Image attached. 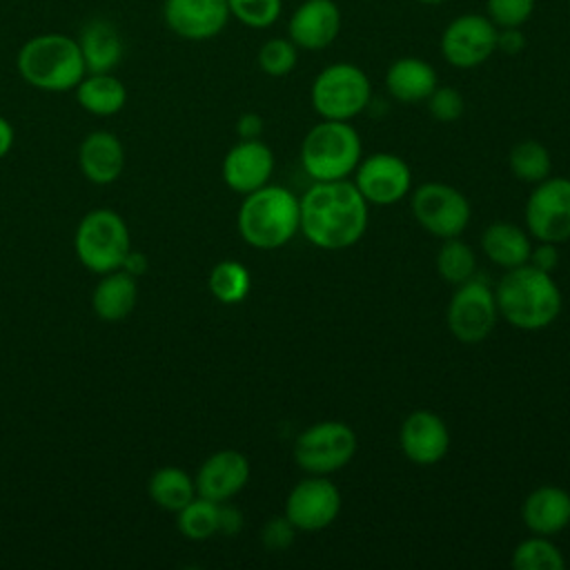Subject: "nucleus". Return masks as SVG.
Wrapping results in <instances>:
<instances>
[{"mask_svg": "<svg viewBox=\"0 0 570 570\" xmlns=\"http://www.w3.org/2000/svg\"><path fill=\"white\" fill-rule=\"evenodd\" d=\"M149 497L156 505L169 512H178L196 497V483L194 479L176 465L158 468L149 479Z\"/></svg>", "mask_w": 570, "mask_h": 570, "instance_id": "nucleus-27", "label": "nucleus"}, {"mask_svg": "<svg viewBox=\"0 0 570 570\" xmlns=\"http://www.w3.org/2000/svg\"><path fill=\"white\" fill-rule=\"evenodd\" d=\"M227 0H165L163 20L183 40H212L229 22Z\"/></svg>", "mask_w": 570, "mask_h": 570, "instance_id": "nucleus-15", "label": "nucleus"}, {"mask_svg": "<svg viewBox=\"0 0 570 570\" xmlns=\"http://www.w3.org/2000/svg\"><path fill=\"white\" fill-rule=\"evenodd\" d=\"M343 13L334 0H303L287 20V38L303 51H323L341 33Z\"/></svg>", "mask_w": 570, "mask_h": 570, "instance_id": "nucleus-16", "label": "nucleus"}, {"mask_svg": "<svg viewBox=\"0 0 570 570\" xmlns=\"http://www.w3.org/2000/svg\"><path fill=\"white\" fill-rule=\"evenodd\" d=\"M82 176L94 185H111L125 169V147L111 131H91L78 149Z\"/></svg>", "mask_w": 570, "mask_h": 570, "instance_id": "nucleus-20", "label": "nucleus"}, {"mask_svg": "<svg viewBox=\"0 0 570 570\" xmlns=\"http://www.w3.org/2000/svg\"><path fill=\"white\" fill-rule=\"evenodd\" d=\"M414 220L432 236L445 240L461 236L470 223L472 209L463 191L445 183H423L410 200Z\"/></svg>", "mask_w": 570, "mask_h": 570, "instance_id": "nucleus-9", "label": "nucleus"}, {"mask_svg": "<svg viewBox=\"0 0 570 570\" xmlns=\"http://www.w3.org/2000/svg\"><path fill=\"white\" fill-rule=\"evenodd\" d=\"M439 87L436 69L416 56L396 58L385 71V89L399 102H423Z\"/></svg>", "mask_w": 570, "mask_h": 570, "instance_id": "nucleus-23", "label": "nucleus"}, {"mask_svg": "<svg viewBox=\"0 0 570 570\" xmlns=\"http://www.w3.org/2000/svg\"><path fill=\"white\" fill-rule=\"evenodd\" d=\"M499 316L512 327L537 332L557 321L561 314L563 296L552 274L523 263L505 269L494 289Z\"/></svg>", "mask_w": 570, "mask_h": 570, "instance_id": "nucleus-2", "label": "nucleus"}, {"mask_svg": "<svg viewBox=\"0 0 570 570\" xmlns=\"http://www.w3.org/2000/svg\"><path fill=\"white\" fill-rule=\"evenodd\" d=\"M176 525L180 534L189 541H205L218 534V519H220V503L209 501L205 497H194L185 508H180Z\"/></svg>", "mask_w": 570, "mask_h": 570, "instance_id": "nucleus-29", "label": "nucleus"}, {"mask_svg": "<svg viewBox=\"0 0 570 570\" xmlns=\"http://www.w3.org/2000/svg\"><path fill=\"white\" fill-rule=\"evenodd\" d=\"M256 62L265 76L283 78L294 71L298 62V47L287 36L267 38L256 53Z\"/></svg>", "mask_w": 570, "mask_h": 570, "instance_id": "nucleus-33", "label": "nucleus"}, {"mask_svg": "<svg viewBox=\"0 0 570 570\" xmlns=\"http://www.w3.org/2000/svg\"><path fill=\"white\" fill-rule=\"evenodd\" d=\"M419 4H428V7H436V4H443V2H448V0H416Z\"/></svg>", "mask_w": 570, "mask_h": 570, "instance_id": "nucleus-44", "label": "nucleus"}, {"mask_svg": "<svg viewBox=\"0 0 570 570\" xmlns=\"http://www.w3.org/2000/svg\"><path fill=\"white\" fill-rule=\"evenodd\" d=\"M314 111L325 120H352L372 100V82L354 62H332L323 67L309 87Z\"/></svg>", "mask_w": 570, "mask_h": 570, "instance_id": "nucleus-6", "label": "nucleus"}, {"mask_svg": "<svg viewBox=\"0 0 570 570\" xmlns=\"http://www.w3.org/2000/svg\"><path fill=\"white\" fill-rule=\"evenodd\" d=\"M78 105L94 116H114L127 102V89L111 71L107 73H85L76 85Z\"/></svg>", "mask_w": 570, "mask_h": 570, "instance_id": "nucleus-26", "label": "nucleus"}, {"mask_svg": "<svg viewBox=\"0 0 570 570\" xmlns=\"http://www.w3.org/2000/svg\"><path fill=\"white\" fill-rule=\"evenodd\" d=\"M354 187L367 200V205H394L410 194L412 171L407 163L387 151L370 154L356 165Z\"/></svg>", "mask_w": 570, "mask_h": 570, "instance_id": "nucleus-14", "label": "nucleus"}, {"mask_svg": "<svg viewBox=\"0 0 570 570\" xmlns=\"http://www.w3.org/2000/svg\"><path fill=\"white\" fill-rule=\"evenodd\" d=\"M229 16L249 29H269L283 13V0H227Z\"/></svg>", "mask_w": 570, "mask_h": 570, "instance_id": "nucleus-34", "label": "nucleus"}, {"mask_svg": "<svg viewBox=\"0 0 570 570\" xmlns=\"http://www.w3.org/2000/svg\"><path fill=\"white\" fill-rule=\"evenodd\" d=\"M13 138H16V134H13L11 122L4 116H0V158H4L11 151Z\"/></svg>", "mask_w": 570, "mask_h": 570, "instance_id": "nucleus-43", "label": "nucleus"}, {"mask_svg": "<svg viewBox=\"0 0 570 570\" xmlns=\"http://www.w3.org/2000/svg\"><path fill=\"white\" fill-rule=\"evenodd\" d=\"M298 198L281 185H263L245 194L238 207V234L256 249H278L298 232Z\"/></svg>", "mask_w": 570, "mask_h": 570, "instance_id": "nucleus-4", "label": "nucleus"}, {"mask_svg": "<svg viewBox=\"0 0 570 570\" xmlns=\"http://www.w3.org/2000/svg\"><path fill=\"white\" fill-rule=\"evenodd\" d=\"M525 49V33L521 27H501L497 31V51L517 56Z\"/></svg>", "mask_w": 570, "mask_h": 570, "instance_id": "nucleus-39", "label": "nucleus"}, {"mask_svg": "<svg viewBox=\"0 0 570 570\" xmlns=\"http://www.w3.org/2000/svg\"><path fill=\"white\" fill-rule=\"evenodd\" d=\"M363 154L361 136L350 120H321L301 142V163L312 180L347 178Z\"/></svg>", "mask_w": 570, "mask_h": 570, "instance_id": "nucleus-5", "label": "nucleus"}, {"mask_svg": "<svg viewBox=\"0 0 570 570\" xmlns=\"http://www.w3.org/2000/svg\"><path fill=\"white\" fill-rule=\"evenodd\" d=\"M138 301L136 276L125 269H114L102 274L91 294V307L100 321L118 323L131 314Z\"/></svg>", "mask_w": 570, "mask_h": 570, "instance_id": "nucleus-24", "label": "nucleus"}, {"mask_svg": "<svg viewBox=\"0 0 570 570\" xmlns=\"http://www.w3.org/2000/svg\"><path fill=\"white\" fill-rule=\"evenodd\" d=\"M514 570H563L566 559L561 550L543 534L528 537L512 550Z\"/></svg>", "mask_w": 570, "mask_h": 570, "instance_id": "nucleus-32", "label": "nucleus"}, {"mask_svg": "<svg viewBox=\"0 0 570 570\" xmlns=\"http://www.w3.org/2000/svg\"><path fill=\"white\" fill-rule=\"evenodd\" d=\"M356 434L343 421H318L307 425L294 441V461L309 474H332L356 454Z\"/></svg>", "mask_w": 570, "mask_h": 570, "instance_id": "nucleus-8", "label": "nucleus"}, {"mask_svg": "<svg viewBox=\"0 0 570 570\" xmlns=\"http://www.w3.org/2000/svg\"><path fill=\"white\" fill-rule=\"evenodd\" d=\"M294 537H296V528L289 523V519L283 514V517H272L265 528H263V534H261V541L263 546L269 550V552H283L287 550L292 543H294Z\"/></svg>", "mask_w": 570, "mask_h": 570, "instance_id": "nucleus-37", "label": "nucleus"}, {"mask_svg": "<svg viewBox=\"0 0 570 570\" xmlns=\"http://www.w3.org/2000/svg\"><path fill=\"white\" fill-rule=\"evenodd\" d=\"M497 318L499 307L494 292L483 281L468 278L456 285L445 309V323L459 343L474 345L485 341L492 334Z\"/></svg>", "mask_w": 570, "mask_h": 570, "instance_id": "nucleus-10", "label": "nucleus"}, {"mask_svg": "<svg viewBox=\"0 0 570 570\" xmlns=\"http://www.w3.org/2000/svg\"><path fill=\"white\" fill-rule=\"evenodd\" d=\"M525 229L543 243L570 238V178L548 176L534 185L525 200Z\"/></svg>", "mask_w": 570, "mask_h": 570, "instance_id": "nucleus-12", "label": "nucleus"}, {"mask_svg": "<svg viewBox=\"0 0 570 570\" xmlns=\"http://www.w3.org/2000/svg\"><path fill=\"white\" fill-rule=\"evenodd\" d=\"M528 263L541 272H548L552 274L559 265V249H557V243H543L539 240L537 247L530 249V256H528Z\"/></svg>", "mask_w": 570, "mask_h": 570, "instance_id": "nucleus-38", "label": "nucleus"}, {"mask_svg": "<svg viewBox=\"0 0 570 570\" xmlns=\"http://www.w3.org/2000/svg\"><path fill=\"white\" fill-rule=\"evenodd\" d=\"M399 443L416 465H434L450 450V430L445 421L430 410H414L405 416L399 430Z\"/></svg>", "mask_w": 570, "mask_h": 570, "instance_id": "nucleus-17", "label": "nucleus"}, {"mask_svg": "<svg viewBox=\"0 0 570 570\" xmlns=\"http://www.w3.org/2000/svg\"><path fill=\"white\" fill-rule=\"evenodd\" d=\"M497 31L485 13H461L441 33V56L454 69L481 67L497 53Z\"/></svg>", "mask_w": 570, "mask_h": 570, "instance_id": "nucleus-11", "label": "nucleus"}, {"mask_svg": "<svg viewBox=\"0 0 570 570\" xmlns=\"http://www.w3.org/2000/svg\"><path fill=\"white\" fill-rule=\"evenodd\" d=\"M341 512V492L323 474L298 481L285 499V517L296 530L318 532L334 523Z\"/></svg>", "mask_w": 570, "mask_h": 570, "instance_id": "nucleus-13", "label": "nucleus"}, {"mask_svg": "<svg viewBox=\"0 0 570 570\" xmlns=\"http://www.w3.org/2000/svg\"><path fill=\"white\" fill-rule=\"evenodd\" d=\"M120 269H125L127 274H131V276L138 278L140 274L147 272V256H145L142 252L129 249L127 256H125V261H122V265H120Z\"/></svg>", "mask_w": 570, "mask_h": 570, "instance_id": "nucleus-42", "label": "nucleus"}, {"mask_svg": "<svg viewBox=\"0 0 570 570\" xmlns=\"http://www.w3.org/2000/svg\"><path fill=\"white\" fill-rule=\"evenodd\" d=\"M243 525V514L232 508V505H225L220 503V519H218V532L227 534V537H234Z\"/></svg>", "mask_w": 570, "mask_h": 570, "instance_id": "nucleus-41", "label": "nucleus"}, {"mask_svg": "<svg viewBox=\"0 0 570 570\" xmlns=\"http://www.w3.org/2000/svg\"><path fill=\"white\" fill-rule=\"evenodd\" d=\"M521 519L532 534L561 532L570 523V492L559 485L534 488L521 505Z\"/></svg>", "mask_w": 570, "mask_h": 570, "instance_id": "nucleus-22", "label": "nucleus"}, {"mask_svg": "<svg viewBox=\"0 0 570 570\" xmlns=\"http://www.w3.org/2000/svg\"><path fill=\"white\" fill-rule=\"evenodd\" d=\"M78 261L96 274L120 269L127 252L131 249L129 227L114 209L98 207L87 212L73 234Z\"/></svg>", "mask_w": 570, "mask_h": 570, "instance_id": "nucleus-7", "label": "nucleus"}, {"mask_svg": "<svg viewBox=\"0 0 570 570\" xmlns=\"http://www.w3.org/2000/svg\"><path fill=\"white\" fill-rule=\"evenodd\" d=\"M428 111L434 120L439 122H454L463 116L465 111V100L461 96L459 89L454 87H436L430 96H428Z\"/></svg>", "mask_w": 570, "mask_h": 570, "instance_id": "nucleus-36", "label": "nucleus"}, {"mask_svg": "<svg viewBox=\"0 0 570 570\" xmlns=\"http://www.w3.org/2000/svg\"><path fill=\"white\" fill-rule=\"evenodd\" d=\"M20 78L40 91H71L85 78L87 67L78 40L47 31L29 38L16 56Z\"/></svg>", "mask_w": 570, "mask_h": 570, "instance_id": "nucleus-3", "label": "nucleus"}, {"mask_svg": "<svg viewBox=\"0 0 570 570\" xmlns=\"http://www.w3.org/2000/svg\"><path fill=\"white\" fill-rule=\"evenodd\" d=\"M249 481V461L238 450H218L203 461L196 472V494L216 503H227Z\"/></svg>", "mask_w": 570, "mask_h": 570, "instance_id": "nucleus-18", "label": "nucleus"}, {"mask_svg": "<svg viewBox=\"0 0 570 570\" xmlns=\"http://www.w3.org/2000/svg\"><path fill=\"white\" fill-rule=\"evenodd\" d=\"M236 134L240 140H256L263 134V118L254 111H245L236 120Z\"/></svg>", "mask_w": 570, "mask_h": 570, "instance_id": "nucleus-40", "label": "nucleus"}, {"mask_svg": "<svg viewBox=\"0 0 570 570\" xmlns=\"http://www.w3.org/2000/svg\"><path fill=\"white\" fill-rule=\"evenodd\" d=\"M212 296L223 305L240 303L252 287V276L247 267L238 261H220L212 267L207 278Z\"/></svg>", "mask_w": 570, "mask_h": 570, "instance_id": "nucleus-28", "label": "nucleus"}, {"mask_svg": "<svg viewBox=\"0 0 570 570\" xmlns=\"http://www.w3.org/2000/svg\"><path fill=\"white\" fill-rule=\"evenodd\" d=\"M274 174V151L256 140L236 142L223 158V180L232 191L249 194L269 183Z\"/></svg>", "mask_w": 570, "mask_h": 570, "instance_id": "nucleus-19", "label": "nucleus"}, {"mask_svg": "<svg viewBox=\"0 0 570 570\" xmlns=\"http://www.w3.org/2000/svg\"><path fill=\"white\" fill-rule=\"evenodd\" d=\"M434 265H436L439 276L445 283L461 285L474 276L476 256L468 243H463L459 236H454V238L443 240V245L436 252Z\"/></svg>", "mask_w": 570, "mask_h": 570, "instance_id": "nucleus-31", "label": "nucleus"}, {"mask_svg": "<svg viewBox=\"0 0 570 570\" xmlns=\"http://www.w3.org/2000/svg\"><path fill=\"white\" fill-rule=\"evenodd\" d=\"M481 249L494 265L510 269L528 263L532 245H530V236L519 225L492 223L483 229Z\"/></svg>", "mask_w": 570, "mask_h": 570, "instance_id": "nucleus-25", "label": "nucleus"}, {"mask_svg": "<svg viewBox=\"0 0 570 570\" xmlns=\"http://www.w3.org/2000/svg\"><path fill=\"white\" fill-rule=\"evenodd\" d=\"M78 47L87 73L114 71L125 56V40L120 29L107 18H91L78 33Z\"/></svg>", "mask_w": 570, "mask_h": 570, "instance_id": "nucleus-21", "label": "nucleus"}, {"mask_svg": "<svg viewBox=\"0 0 570 570\" xmlns=\"http://www.w3.org/2000/svg\"><path fill=\"white\" fill-rule=\"evenodd\" d=\"M298 232L318 249H347L367 229V200L343 180H314L298 198Z\"/></svg>", "mask_w": 570, "mask_h": 570, "instance_id": "nucleus-1", "label": "nucleus"}, {"mask_svg": "<svg viewBox=\"0 0 570 570\" xmlns=\"http://www.w3.org/2000/svg\"><path fill=\"white\" fill-rule=\"evenodd\" d=\"M537 9V0H485V16L501 27H523Z\"/></svg>", "mask_w": 570, "mask_h": 570, "instance_id": "nucleus-35", "label": "nucleus"}, {"mask_svg": "<svg viewBox=\"0 0 570 570\" xmlns=\"http://www.w3.org/2000/svg\"><path fill=\"white\" fill-rule=\"evenodd\" d=\"M508 165H510V171L514 174V178H519L521 183H530V185H537L543 178H548L550 169H552L550 151L539 140L517 142L510 149Z\"/></svg>", "mask_w": 570, "mask_h": 570, "instance_id": "nucleus-30", "label": "nucleus"}]
</instances>
